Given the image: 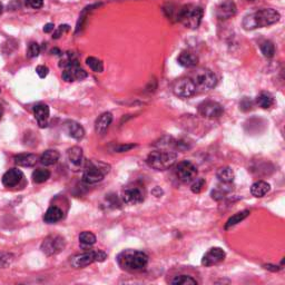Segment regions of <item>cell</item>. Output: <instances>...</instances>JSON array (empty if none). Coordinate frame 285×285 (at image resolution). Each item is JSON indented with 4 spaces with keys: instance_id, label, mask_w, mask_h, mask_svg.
Returning <instances> with one entry per match:
<instances>
[{
    "instance_id": "cell-1",
    "label": "cell",
    "mask_w": 285,
    "mask_h": 285,
    "mask_svg": "<svg viewBox=\"0 0 285 285\" xmlns=\"http://www.w3.org/2000/svg\"><path fill=\"white\" fill-rule=\"evenodd\" d=\"M281 16L275 9L265 8L255 13L245 16L243 20V27L246 30H253L256 28H263L274 25L280 20Z\"/></svg>"
},
{
    "instance_id": "cell-2",
    "label": "cell",
    "mask_w": 285,
    "mask_h": 285,
    "mask_svg": "<svg viewBox=\"0 0 285 285\" xmlns=\"http://www.w3.org/2000/svg\"><path fill=\"white\" fill-rule=\"evenodd\" d=\"M117 263L123 270L127 272H140L147 266L148 256L142 251L126 250L118 255Z\"/></svg>"
},
{
    "instance_id": "cell-3",
    "label": "cell",
    "mask_w": 285,
    "mask_h": 285,
    "mask_svg": "<svg viewBox=\"0 0 285 285\" xmlns=\"http://www.w3.org/2000/svg\"><path fill=\"white\" fill-rule=\"evenodd\" d=\"M203 8L196 5H186L177 11L176 19L188 29H197L203 18Z\"/></svg>"
},
{
    "instance_id": "cell-4",
    "label": "cell",
    "mask_w": 285,
    "mask_h": 285,
    "mask_svg": "<svg viewBox=\"0 0 285 285\" xmlns=\"http://www.w3.org/2000/svg\"><path fill=\"white\" fill-rule=\"evenodd\" d=\"M177 154L171 151H155L152 152L146 159L148 166L155 171H166L174 165Z\"/></svg>"
},
{
    "instance_id": "cell-5",
    "label": "cell",
    "mask_w": 285,
    "mask_h": 285,
    "mask_svg": "<svg viewBox=\"0 0 285 285\" xmlns=\"http://www.w3.org/2000/svg\"><path fill=\"white\" fill-rule=\"evenodd\" d=\"M192 82L194 83L196 90L207 91L213 89L218 84V77L207 68H197L191 74Z\"/></svg>"
},
{
    "instance_id": "cell-6",
    "label": "cell",
    "mask_w": 285,
    "mask_h": 285,
    "mask_svg": "<svg viewBox=\"0 0 285 285\" xmlns=\"http://www.w3.org/2000/svg\"><path fill=\"white\" fill-rule=\"evenodd\" d=\"M107 259V254L103 251H88L82 254H77L71 258L70 265L74 268L86 267L95 262H104Z\"/></svg>"
},
{
    "instance_id": "cell-7",
    "label": "cell",
    "mask_w": 285,
    "mask_h": 285,
    "mask_svg": "<svg viewBox=\"0 0 285 285\" xmlns=\"http://www.w3.org/2000/svg\"><path fill=\"white\" fill-rule=\"evenodd\" d=\"M106 166L105 164L102 163H90L88 164L85 172L83 174V182L88 184V185H93V184H97L102 182L105 177V175L110 172V167Z\"/></svg>"
},
{
    "instance_id": "cell-8",
    "label": "cell",
    "mask_w": 285,
    "mask_h": 285,
    "mask_svg": "<svg viewBox=\"0 0 285 285\" xmlns=\"http://www.w3.org/2000/svg\"><path fill=\"white\" fill-rule=\"evenodd\" d=\"M66 247V241L60 235H50L43 241L40 250L47 256H54L62 253Z\"/></svg>"
},
{
    "instance_id": "cell-9",
    "label": "cell",
    "mask_w": 285,
    "mask_h": 285,
    "mask_svg": "<svg viewBox=\"0 0 285 285\" xmlns=\"http://www.w3.org/2000/svg\"><path fill=\"white\" fill-rule=\"evenodd\" d=\"M176 176L180 182L192 183L197 176V168L190 160H183L176 166Z\"/></svg>"
},
{
    "instance_id": "cell-10",
    "label": "cell",
    "mask_w": 285,
    "mask_h": 285,
    "mask_svg": "<svg viewBox=\"0 0 285 285\" xmlns=\"http://www.w3.org/2000/svg\"><path fill=\"white\" fill-rule=\"evenodd\" d=\"M173 93L180 98H190L196 93V87L190 77L180 78L173 86Z\"/></svg>"
},
{
    "instance_id": "cell-11",
    "label": "cell",
    "mask_w": 285,
    "mask_h": 285,
    "mask_svg": "<svg viewBox=\"0 0 285 285\" xmlns=\"http://www.w3.org/2000/svg\"><path fill=\"white\" fill-rule=\"evenodd\" d=\"M122 198L127 205H137L145 198V194L140 186H128L123 191Z\"/></svg>"
},
{
    "instance_id": "cell-12",
    "label": "cell",
    "mask_w": 285,
    "mask_h": 285,
    "mask_svg": "<svg viewBox=\"0 0 285 285\" xmlns=\"http://www.w3.org/2000/svg\"><path fill=\"white\" fill-rule=\"evenodd\" d=\"M223 106L216 102L212 100H206L199 104L198 113L206 118H218L223 114Z\"/></svg>"
},
{
    "instance_id": "cell-13",
    "label": "cell",
    "mask_w": 285,
    "mask_h": 285,
    "mask_svg": "<svg viewBox=\"0 0 285 285\" xmlns=\"http://www.w3.org/2000/svg\"><path fill=\"white\" fill-rule=\"evenodd\" d=\"M87 77V73L83 68L79 67V63L76 62L71 65L64 68L63 79L65 82H75V80H83Z\"/></svg>"
},
{
    "instance_id": "cell-14",
    "label": "cell",
    "mask_w": 285,
    "mask_h": 285,
    "mask_svg": "<svg viewBox=\"0 0 285 285\" xmlns=\"http://www.w3.org/2000/svg\"><path fill=\"white\" fill-rule=\"evenodd\" d=\"M225 252L220 247H212L202 259V264L204 266H213L219 264L225 260Z\"/></svg>"
},
{
    "instance_id": "cell-15",
    "label": "cell",
    "mask_w": 285,
    "mask_h": 285,
    "mask_svg": "<svg viewBox=\"0 0 285 285\" xmlns=\"http://www.w3.org/2000/svg\"><path fill=\"white\" fill-rule=\"evenodd\" d=\"M23 178V174L20 170L17 168H11V170L7 171L2 176V184L6 187H15L20 184Z\"/></svg>"
},
{
    "instance_id": "cell-16",
    "label": "cell",
    "mask_w": 285,
    "mask_h": 285,
    "mask_svg": "<svg viewBox=\"0 0 285 285\" xmlns=\"http://www.w3.org/2000/svg\"><path fill=\"white\" fill-rule=\"evenodd\" d=\"M236 14V5L232 0H226L218 7L216 9V17L220 20H226L232 18Z\"/></svg>"
},
{
    "instance_id": "cell-17",
    "label": "cell",
    "mask_w": 285,
    "mask_h": 285,
    "mask_svg": "<svg viewBox=\"0 0 285 285\" xmlns=\"http://www.w3.org/2000/svg\"><path fill=\"white\" fill-rule=\"evenodd\" d=\"M49 107L46 104H38L34 107V115L35 118L37 119L39 127H46L48 124V118H49Z\"/></svg>"
},
{
    "instance_id": "cell-18",
    "label": "cell",
    "mask_w": 285,
    "mask_h": 285,
    "mask_svg": "<svg viewBox=\"0 0 285 285\" xmlns=\"http://www.w3.org/2000/svg\"><path fill=\"white\" fill-rule=\"evenodd\" d=\"M111 122H113V115H111L110 113H107V111L106 113H103L95 122L96 133L99 135L105 134Z\"/></svg>"
},
{
    "instance_id": "cell-19",
    "label": "cell",
    "mask_w": 285,
    "mask_h": 285,
    "mask_svg": "<svg viewBox=\"0 0 285 285\" xmlns=\"http://www.w3.org/2000/svg\"><path fill=\"white\" fill-rule=\"evenodd\" d=\"M65 127H66L68 135L75 139H77V140L83 139L84 136H85V130H84V127L80 125V124L73 122V120L67 122L65 124Z\"/></svg>"
},
{
    "instance_id": "cell-20",
    "label": "cell",
    "mask_w": 285,
    "mask_h": 285,
    "mask_svg": "<svg viewBox=\"0 0 285 285\" xmlns=\"http://www.w3.org/2000/svg\"><path fill=\"white\" fill-rule=\"evenodd\" d=\"M178 64L185 68H193L197 65L198 57L191 51H183L178 57Z\"/></svg>"
},
{
    "instance_id": "cell-21",
    "label": "cell",
    "mask_w": 285,
    "mask_h": 285,
    "mask_svg": "<svg viewBox=\"0 0 285 285\" xmlns=\"http://www.w3.org/2000/svg\"><path fill=\"white\" fill-rule=\"evenodd\" d=\"M67 157L74 167H79L83 163V150L79 146H74L68 150Z\"/></svg>"
},
{
    "instance_id": "cell-22",
    "label": "cell",
    "mask_w": 285,
    "mask_h": 285,
    "mask_svg": "<svg viewBox=\"0 0 285 285\" xmlns=\"http://www.w3.org/2000/svg\"><path fill=\"white\" fill-rule=\"evenodd\" d=\"M16 165L22 167H33L37 162V156L35 154H19L15 156Z\"/></svg>"
},
{
    "instance_id": "cell-23",
    "label": "cell",
    "mask_w": 285,
    "mask_h": 285,
    "mask_svg": "<svg viewBox=\"0 0 285 285\" xmlns=\"http://www.w3.org/2000/svg\"><path fill=\"white\" fill-rule=\"evenodd\" d=\"M63 211L58 206H50L44 215V220L48 224H54L63 219Z\"/></svg>"
},
{
    "instance_id": "cell-24",
    "label": "cell",
    "mask_w": 285,
    "mask_h": 285,
    "mask_svg": "<svg viewBox=\"0 0 285 285\" xmlns=\"http://www.w3.org/2000/svg\"><path fill=\"white\" fill-rule=\"evenodd\" d=\"M271 190L270 184L264 182V180H259V182L254 183L251 187V193L255 197H263L265 196Z\"/></svg>"
},
{
    "instance_id": "cell-25",
    "label": "cell",
    "mask_w": 285,
    "mask_h": 285,
    "mask_svg": "<svg viewBox=\"0 0 285 285\" xmlns=\"http://www.w3.org/2000/svg\"><path fill=\"white\" fill-rule=\"evenodd\" d=\"M60 157V154L55 150H48L43 153V155L40 156V163L45 166H51L58 162Z\"/></svg>"
},
{
    "instance_id": "cell-26",
    "label": "cell",
    "mask_w": 285,
    "mask_h": 285,
    "mask_svg": "<svg viewBox=\"0 0 285 285\" xmlns=\"http://www.w3.org/2000/svg\"><path fill=\"white\" fill-rule=\"evenodd\" d=\"M216 176H218L219 182L223 184H231L235 177L234 172H233L231 167L219 168L218 173H216Z\"/></svg>"
},
{
    "instance_id": "cell-27",
    "label": "cell",
    "mask_w": 285,
    "mask_h": 285,
    "mask_svg": "<svg viewBox=\"0 0 285 285\" xmlns=\"http://www.w3.org/2000/svg\"><path fill=\"white\" fill-rule=\"evenodd\" d=\"M248 215H250V211L245 210V211H242V212L236 213L235 215L231 216V218L227 219V222L225 224V230H228V228H231L233 226L238 225L239 223H241V222H242V220L245 219Z\"/></svg>"
},
{
    "instance_id": "cell-28",
    "label": "cell",
    "mask_w": 285,
    "mask_h": 285,
    "mask_svg": "<svg viewBox=\"0 0 285 285\" xmlns=\"http://www.w3.org/2000/svg\"><path fill=\"white\" fill-rule=\"evenodd\" d=\"M79 243L84 248L93 246L96 243V236L91 232L85 231L83 233H80L79 235Z\"/></svg>"
},
{
    "instance_id": "cell-29",
    "label": "cell",
    "mask_w": 285,
    "mask_h": 285,
    "mask_svg": "<svg viewBox=\"0 0 285 285\" xmlns=\"http://www.w3.org/2000/svg\"><path fill=\"white\" fill-rule=\"evenodd\" d=\"M256 103H258V105L261 108H263V110H267V108H270L273 104H274V99H273L271 94L263 91V93H261L258 96V98H256Z\"/></svg>"
},
{
    "instance_id": "cell-30",
    "label": "cell",
    "mask_w": 285,
    "mask_h": 285,
    "mask_svg": "<svg viewBox=\"0 0 285 285\" xmlns=\"http://www.w3.org/2000/svg\"><path fill=\"white\" fill-rule=\"evenodd\" d=\"M50 178V172L45 168H38L33 173V180L36 184H42L47 182Z\"/></svg>"
},
{
    "instance_id": "cell-31",
    "label": "cell",
    "mask_w": 285,
    "mask_h": 285,
    "mask_svg": "<svg viewBox=\"0 0 285 285\" xmlns=\"http://www.w3.org/2000/svg\"><path fill=\"white\" fill-rule=\"evenodd\" d=\"M86 64L91 70L95 71V73H103L104 64L100 59L96 57H88L86 59Z\"/></svg>"
},
{
    "instance_id": "cell-32",
    "label": "cell",
    "mask_w": 285,
    "mask_h": 285,
    "mask_svg": "<svg viewBox=\"0 0 285 285\" xmlns=\"http://www.w3.org/2000/svg\"><path fill=\"white\" fill-rule=\"evenodd\" d=\"M174 285H197V281L190 275H178L172 281Z\"/></svg>"
},
{
    "instance_id": "cell-33",
    "label": "cell",
    "mask_w": 285,
    "mask_h": 285,
    "mask_svg": "<svg viewBox=\"0 0 285 285\" xmlns=\"http://www.w3.org/2000/svg\"><path fill=\"white\" fill-rule=\"evenodd\" d=\"M261 51H262V54L265 56L267 58H272L273 56L275 54V47L273 45L272 42H264L262 45H261Z\"/></svg>"
},
{
    "instance_id": "cell-34",
    "label": "cell",
    "mask_w": 285,
    "mask_h": 285,
    "mask_svg": "<svg viewBox=\"0 0 285 285\" xmlns=\"http://www.w3.org/2000/svg\"><path fill=\"white\" fill-rule=\"evenodd\" d=\"M14 261V256L6 252H0V268H5L9 266Z\"/></svg>"
},
{
    "instance_id": "cell-35",
    "label": "cell",
    "mask_w": 285,
    "mask_h": 285,
    "mask_svg": "<svg viewBox=\"0 0 285 285\" xmlns=\"http://www.w3.org/2000/svg\"><path fill=\"white\" fill-rule=\"evenodd\" d=\"M204 186H205V180L203 178H195L193 180L191 190L193 193H195V194H198V193L202 192Z\"/></svg>"
},
{
    "instance_id": "cell-36",
    "label": "cell",
    "mask_w": 285,
    "mask_h": 285,
    "mask_svg": "<svg viewBox=\"0 0 285 285\" xmlns=\"http://www.w3.org/2000/svg\"><path fill=\"white\" fill-rule=\"evenodd\" d=\"M96 6H97V5L90 6V7L85 8V10L83 11L82 15H80V17H79V20H78V22H77V28H76V33H78V31L83 28V26H84V22H85V20H86V17H87V15H88V11L93 10V8L96 7Z\"/></svg>"
},
{
    "instance_id": "cell-37",
    "label": "cell",
    "mask_w": 285,
    "mask_h": 285,
    "mask_svg": "<svg viewBox=\"0 0 285 285\" xmlns=\"http://www.w3.org/2000/svg\"><path fill=\"white\" fill-rule=\"evenodd\" d=\"M40 53V47L37 43H31L29 47H28V50H27V56L29 58H35L37 57Z\"/></svg>"
},
{
    "instance_id": "cell-38",
    "label": "cell",
    "mask_w": 285,
    "mask_h": 285,
    "mask_svg": "<svg viewBox=\"0 0 285 285\" xmlns=\"http://www.w3.org/2000/svg\"><path fill=\"white\" fill-rule=\"evenodd\" d=\"M27 7L33 8V9H39L44 6V0H25Z\"/></svg>"
},
{
    "instance_id": "cell-39",
    "label": "cell",
    "mask_w": 285,
    "mask_h": 285,
    "mask_svg": "<svg viewBox=\"0 0 285 285\" xmlns=\"http://www.w3.org/2000/svg\"><path fill=\"white\" fill-rule=\"evenodd\" d=\"M135 147H136L135 144H120V145L115 147V152L125 153V152L133 150V148H135Z\"/></svg>"
},
{
    "instance_id": "cell-40",
    "label": "cell",
    "mask_w": 285,
    "mask_h": 285,
    "mask_svg": "<svg viewBox=\"0 0 285 285\" xmlns=\"http://www.w3.org/2000/svg\"><path fill=\"white\" fill-rule=\"evenodd\" d=\"M69 30H70V27L68 26V25H62V26H59L58 29L56 30L55 33H54L53 38L58 39L63 34H65V33H67V31H69Z\"/></svg>"
},
{
    "instance_id": "cell-41",
    "label": "cell",
    "mask_w": 285,
    "mask_h": 285,
    "mask_svg": "<svg viewBox=\"0 0 285 285\" xmlns=\"http://www.w3.org/2000/svg\"><path fill=\"white\" fill-rule=\"evenodd\" d=\"M36 73L38 74V76L40 78H45L47 77L48 73H49V69H48L47 66H44V65H40L37 68H36Z\"/></svg>"
},
{
    "instance_id": "cell-42",
    "label": "cell",
    "mask_w": 285,
    "mask_h": 285,
    "mask_svg": "<svg viewBox=\"0 0 285 285\" xmlns=\"http://www.w3.org/2000/svg\"><path fill=\"white\" fill-rule=\"evenodd\" d=\"M55 29V26H54V23H47V25H45V27H44V31H45V33H51V31H53Z\"/></svg>"
},
{
    "instance_id": "cell-43",
    "label": "cell",
    "mask_w": 285,
    "mask_h": 285,
    "mask_svg": "<svg viewBox=\"0 0 285 285\" xmlns=\"http://www.w3.org/2000/svg\"><path fill=\"white\" fill-rule=\"evenodd\" d=\"M3 114V110H2V106L0 105V118H1V116Z\"/></svg>"
},
{
    "instance_id": "cell-44",
    "label": "cell",
    "mask_w": 285,
    "mask_h": 285,
    "mask_svg": "<svg viewBox=\"0 0 285 285\" xmlns=\"http://www.w3.org/2000/svg\"><path fill=\"white\" fill-rule=\"evenodd\" d=\"M2 9H3V7H2V3L0 2V15L2 14Z\"/></svg>"
}]
</instances>
